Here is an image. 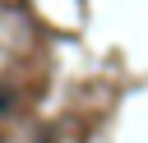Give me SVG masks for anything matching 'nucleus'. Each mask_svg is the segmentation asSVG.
<instances>
[{"label":"nucleus","mask_w":148,"mask_h":143,"mask_svg":"<svg viewBox=\"0 0 148 143\" xmlns=\"http://www.w3.org/2000/svg\"><path fill=\"white\" fill-rule=\"evenodd\" d=\"M5 111H9V92L0 88V115H5Z\"/></svg>","instance_id":"1"}]
</instances>
